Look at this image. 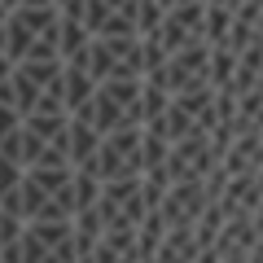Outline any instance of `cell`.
Here are the masks:
<instances>
[]
</instances>
